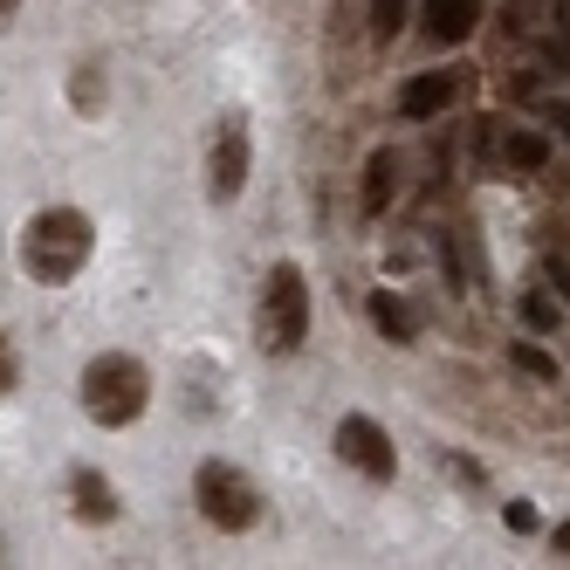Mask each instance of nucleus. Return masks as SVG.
Returning <instances> with one entry per match:
<instances>
[{"mask_svg":"<svg viewBox=\"0 0 570 570\" xmlns=\"http://www.w3.org/2000/svg\"><path fill=\"white\" fill-rule=\"evenodd\" d=\"M392 193H399V151H372L364 158V193H357V214L364 220H379L392 207Z\"/></svg>","mask_w":570,"mask_h":570,"instance_id":"10","label":"nucleus"},{"mask_svg":"<svg viewBox=\"0 0 570 570\" xmlns=\"http://www.w3.org/2000/svg\"><path fill=\"white\" fill-rule=\"evenodd\" d=\"M14 14H21V0H0V28H14Z\"/></svg>","mask_w":570,"mask_h":570,"instance_id":"23","label":"nucleus"},{"mask_svg":"<svg viewBox=\"0 0 570 570\" xmlns=\"http://www.w3.org/2000/svg\"><path fill=\"white\" fill-rule=\"evenodd\" d=\"M550 557H570V515H563V522L550 529Z\"/></svg>","mask_w":570,"mask_h":570,"instance_id":"21","label":"nucleus"},{"mask_svg":"<svg viewBox=\"0 0 570 570\" xmlns=\"http://www.w3.org/2000/svg\"><path fill=\"white\" fill-rule=\"evenodd\" d=\"M145 405H151V372L131 351H97L83 364V413L97 426H131L145 420Z\"/></svg>","mask_w":570,"mask_h":570,"instance_id":"2","label":"nucleus"},{"mask_svg":"<svg viewBox=\"0 0 570 570\" xmlns=\"http://www.w3.org/2000/svg\"><path fill=\"white\" fill-rule=\"evenodd\" d=\"M248 166H255V145H248V117L227 110L214 138H207V199L214 207H227V199H240V186H248Z\"/></svg>","mask_w":570,"mask_h":570,"instance_id":"5","label":"nucleus"},{"mask_svg":"<svg viewBox=\"0 0 570 570\" xmlns=\"http://www.w3.org/2000/svg\"><path fill=\"white\" fill-rule=\"evenodd\" d=\"M474 28H481V0H426L420 8V35L433 49H461Z\"/></svg>","mask_w":570,"mask_h":570,"instance_id":"8","label":"nucleus"},{"mask_svg":"<svg viewBox=\"0 0 570 570\" xmlns=\"http://www.w3.org/2000/svg\"><path fill=\"white\" fill-rule=\"evenodd\" d=\"M543 117H550V125H557V131H563V138H570V104H550V110H543Z\"/></svg>","mask_w":570,"mask_h":570,"instance_id":"22","label":"nucleus"},{"mask_svg":"<svg viewBox=\"0 0 570 570\" xmlns=\"http://www.w3.org/2000/svg\"><path fill=\"white\" fill-rule=\"evenodd\" d=\"M90 255H97V227H90L83 207H42L21 234V268H28V282H42V289L76 282L90 268Z\"/></svg>","mask_w":570,"mask_h":570,"instance_id":"1","label":"nucleus"},{"mask_svg":"<svg viewBox=\"0 0 570 570\" xmlns=\"http://www.w3.org/2000/svg\"><path fill=\"white\" fill-rule=\"evenodd\" d=\"M543 282H550L557 296H570V262H563V255H550V262H543Z\"/></svg>","mask_w":570,"mask_h":570,"instance_id":"19","label":"nucleus"},{"mask_svg":"<svg viewBox=\"0 0 570 570\" xmlns=\"http://www.w3.org/2000/svg\"><path fill=\"white\" fill-rule=\"evenodd\" d=\"M509 529H522V537H529V529H537V509H529V502H509Z\"/></svg>","mask_w":570,"mask_h":570,"instance_id":"20","label":"nucleus"},{"mask_svg":"<svg viewBox=\"0 0 570 570\" xmlns=\"http://www.w3.org/2000/svg\"><path fill=\"white\" fill-rule=\"evenodd\" d=\"M372 323H379V337L385 344H420V303L413 296H399V289H372Z\"/></svg>","mask_w":570,"mask_h":570,"instance_id":"9","label":"nucleus"},{"mask_svg":"<svg viewBox=\"0 0 570 570\" xmlns=\"http://www.w3.org/2000/svg\"><path fill=\"white\" fill-rule=\"evenodd\" d=\"M21 392V351H14V337L0 331V399H14Z\"/></svg>","mask_w":570,"mask_h":570,"instance_id":"18","label":"nucleus"},{"mask_svg":"<svg viewBox=\"0 0 570 570\" xmlns=\"http://www.w3.org/2000/svg\"><path fill=\"white\" fill-rule=\"evenodd\" d=\"M509 357H515V372H529V379H543V385L557 379V357H550V351H537V344H515Z\"/></svg>","mask_w":570,"mask_h":570,"instance_id":"16","label":"nucleus"},{"mask_svg":"<svg viewBox=\"0 0 570 570\" xmlns=\"http://www.w3.org/2000/svg\"><path fill=\"white\" fill-rule=\"evenodd\" d=\"M461 83H468L461 69H420L413 83L399 90V117H405V125H433V117H446V110H454Z\"/></svg>","mask_w":570,"mask_h":570,"instance_id":"7","label":"nucleus"},{"mask_svg":"<svg viewBox=\"0 0 570 570\" xmlns=\"http://www.w3.org/2000/svg\"><path fill=\"white\" fill-rule=\"evenodd\" d=\"M69 104H76V117H97V110H104V62H76Z\"/></svg>","mask_w":570,"mask_h":570,"instance_id":"14","label":"nucleus"},{"mask_svg":"<svg viewBox=\"0 0 570 570\" xmlns=\"http://www.w3.org/2000/svg\"><path fill=\"white\" fill-rule=\"evenodd\" d=\"M440 468H446V474H454L461 488H474V495H481V488H488V474H481V468H474L468 454H454V446H440Z\"/></svg>","mask_w":570,"mask_h":570,"instance_id":"17","label":"nucleus"},{"mask_svg":"<svg viewBox=\"0 0 570 570\" xmlns=\"http://www.w3.org/2000/svg\"><path fill=\"white\" fill-rule=\"evenodd\" d=\"M193 502H199V515H207L214 529H227V537H240V529L262 522V488L240 474L234 461H199V474H193Z\"/></svg>","mask_w":570,"mask_h":570,"instance_id":"4","label":"nucleus"},{"mask_svg":"<svg viewBox=\"0 0 570 570\" xmlns=\"http://www.w3.org/2000/svg\"><path fill=\"white\" fill-rule=\"evenodd\" d=\"M69 495H76V515H83V522H117V488L97 468H76L69 474Z\"/></svg>","mask_w":570,"mask_h":570,"instance_id":"11","label":"nucleus"},{"mask_svg":"<svg viewBox=\"0 0 570 570\" xmlns=\"http://www.w3.org/2000/svg\"><path fill=\"white\" fill-rule=\"evenodd\" d=\"M522 323H529V331H537V337H557V331H563V296H557V289H543V282H537V289L522 296Z\"/></svg>","mask_w":570,"mask_h":570,"instance_id":"13","label":"nucleus"},{"mask_svg":"<svg viewBox=\"0 0 570 570\" xmlns=\"http://www.w3.org/2000/svg\"><path fill=\"white\" fill-rule=\"evenodd\" d=\"M331 446H337V461L357 468L364 481H392V474H399V446H392V433H385L379 420H364V413H344L337 433H331Z\"/></svg>","mask_w":570,"mask_h":570,"instance_id":"6","label":"nucleus"},{"mask_svg":"<svg viewBox=\"0 0 570 570\" xmlns=\"http://www.w3.org/2000/svg\"><path fill=\"white\" fill-rule=\"evenodd\" d=\"M255 337L268 357H296L309 337V282L296 262H275L262 275V303H255Z\"/></svg>","mask_w":570,"mask_h":570,"instance_id":"3","label":"nucleus"},{"mask_svg":"<svg viewBox=\"0 0 570 570\" xmlns=\"http://www.w3.org/2000/svg\"><path fill=\"white\" fill-rule=\"evenodd\" d=\"M405 8H413V0H372V42H379V49H385V42H399Z\"/></svg>","mask_w":570,"mask_h":570,"instance_id":"15","label":"nucleus"},{"mask_svg":"<svg viewBox=\"0 0 570 570\" xmlns=\"http://www.w3.org/2000/svg\"><path fill=\"white\" fill-rule=\"evenodd\" d=\"M495 158H502L509 173H543L550 166V138L543 131H502L495 138Z\"/></svg>","mask_w":570,"mask_h":570,"instance_id":"12","label":"nucleus"}]
</instances>
